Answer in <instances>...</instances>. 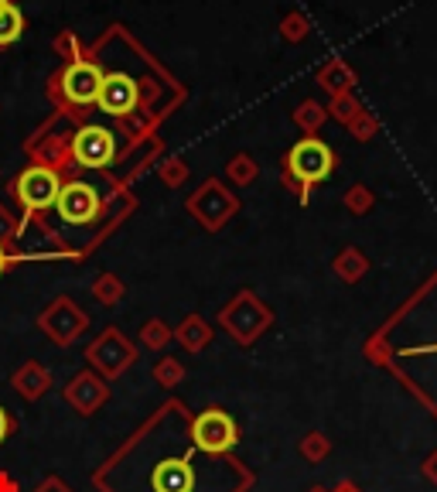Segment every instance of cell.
I'll list each match as a JSON object with an SVG mask.
<instances>
[{"label":"cell","instance_id":"obj_1","mask_svg":"<svg viewBox=\"0 0 437 492\" xmlns=\"http://www.w3.org/2000/svg\"><path fill=\"white\" fill-rule=\"evenodd\" d=\"M332 168H335V154L328 144H321L315 137H307L301 144H294L291 154H287V171H291L294 178L301 181V188L307 195V188L315 185V181H325L332 175Z\"/></svg>","mask_w":437,"mask_h":492},{"label":"cell","instance_id":"obj_2","mask_svg":"<svg viewBox=\"0 0 437 492\" xmlns=\"http://www.w3.org/2000/svg\"><path fill=\"white\" fill-rule=\"evenodd\" d=\"M191 438H195V448L199 451H209V455H222L239 441V428L236 420L218 410V407H209L199 418L191 420Z\"/></svg>","mask_w":437,"mask_h":492},{"label":"cell","instance_id":"obj_3","mask_svg":"<svg viewBox=\"0 0 437 492\" xmlns=\"http://www.w3.org/2000/svg\"><path fill=\"white\" fill-rule=\"evenodd\" d=\"M102 90V69L96 62H73L59 75V92L69 106H89L100 100Z\"/></svg>","mask_w":437,"mask_h":492},{"label":"cell","instance_id":"obj_4","mask_svg":"<svg viewBox=\"0 0 437 492\" xmlns=\"http://www.w3.org/2000/svg\"><path fill=\"white\" fill-rule=\"evenodd\" d=\"M59 192H62V181L52 168H28L15 185L17 202L31 212L55 206V202H59Z\"/></svg>","mask_w":437,"mask_h":492},{"label":"cell","instance_id":"obj_5","mask_svg":"<svg viewBox=\"0 0 437 492\" xmlns=\"http://www.w3.org/2000/svg\"><path fill=\"white\" fill-rule=\"evenodd\" d=\"M55 209H59V216L65 219V223L86 226L100 216L102 202H100V195H96L92 185H86V181H69V185H62Z\"/></svg>","mask_w":437,"mask_h":492},{"label":"cell","instance_id":"obj_6","mask_svg":"<svg viewBox=\"0 0 437 492\" xmlns=\"http://www.w3.org/2000/svg\"><path fill=\"white\" fill-rule=\"evenodd\" d=\"M73 158L86 168H106L117 158V140L106 127H83L73 140Z\"/></svg>","mask_w":437,"mask_h":492},{"label":"cell","instance_id":"obj_7","mask_svg":"<svg viewBox=\"0 0 437 492\" xmlns=\"http://www.w3.org/2000/svg\"><path fill=\"white\" fill-rule=\"evenodd\" d=\"M96 106H100L102 113H113V117L131 113L133 106H137V82H133L127 72L102 75V90H100Z\"/></svg>","mask_w":437,"mask_h":492},{"label":"cell","instance_id":"obj_8","mask_svg":"<svg viewBox=\"0 0 437 492\" xmlns=\"http://www.w3.org/2000/svg\"><path fill=\"white\" fill-rule=\"evenodd\" d=\"M154 492H195V472H191V455L175 458V462H160L154 478Z\"/></svg>","mask_w":437,"mask_h":492},{"label":"cell","instance_id":"obj_9","mask_svg":"<svg viewBox=\"0 0 437 492\" xmlns=\"http://www.w3.org/2000/svg\"><path fill=\"white\" fill-rule=\"evenodd\" d=\"M21 28H24V17L17 11L15 4H7L4 11H0V45H11L21 38Z\"/></svg>","mask_w":437,"mask_h":492},{"label":"cell","instance_id":"obj_10","mask_svg":"<svg viewBox=\"0 0 437 492\" xmlns=\"http://www.w3.org/2000/svg\"><path fill=\"white\" fill-rule=\"evenodd\" d=\"M7 434H11V418H7V410L0 407V441H4Z\"/></svg>","mask_w":437,"mask_h":492},{"label":"cell","instance_id":"obj_11","mask_svg":"<svg viewBox=\"0 0 437 492\" xmlns=\"http://www.w3.org/2000/svg\"><path fill=\"white\" fill-rule=\"evenodd\" d=\"M437 345H423V349H403V356H434Z\"/></svg>","mask_w":437,"mask_h":492},{"label":"cell","instance_id":"obj_12","mask_svg":"<svg viewBox=\"0 0 437 492\" xmlns=\"http://www.w3.org/2000/svg\"><path fill=\"white\" fill-rule=\"evenodd\" d=\"M7 270V256H4V250H0V274Z\"/></svg>","mask_w":437,"mask_h":492},{"label":"cell","instance_id":"obj_13","mask_svg":"<svg viewBox=\"0 0 437 492\" xmlns=\"http://www.w3.org/2000/svg\"><path fill=\"white\" fill-rule=\"evenodd\" d=\"M345 492H352V489H345Z\"/></svg>","mask_w":437,"mask_h":492}]
</instances>
